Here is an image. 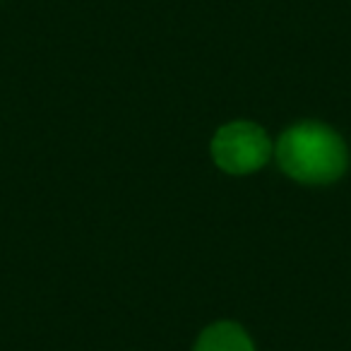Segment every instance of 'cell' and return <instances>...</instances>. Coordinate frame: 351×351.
<instances>
[{"instance_id": "1", "label": "cell", "mask_w": 351, "mask_h": 351, "mask_svg": "<svg viewBox=\"0 0 351 351\" xmlns=\"http://www.w3.org/2000/svg\"><path fill=\"white\" fill-rule=\"evenodd\" d=\"M279 166L303 183L337 181L346 169V147L322 123H298L279 137Z\"/></svg>"}, {"instance_id": "2", "label": "cell", "mask_w": 351, "mask_h": 351, "mask_svg": "<svg viewBox=\"0 0 351 351\" xmlns=\"http://www.w3.org/2000/svg\"><path fill=\"white\" fill-rule=\"evenodd\" d=\"M212 156L226 173H250L269 159V140L255 123H229L215 135Z\"/></svg>"}, {"instance_id": "3", "label": "cell", "mask_w": 351, "mask_h": 351, "mask_svg": "<svg viewBox=\"0 0 351 351\" xmlns=\"http://www.w3.org/2000/svg\"><path fill=\"white\" fill-rule=\"evenodd\" d=\"M195 351H253V341L234 322H217L200 335Z\"/></svg>"}]
</instances>
